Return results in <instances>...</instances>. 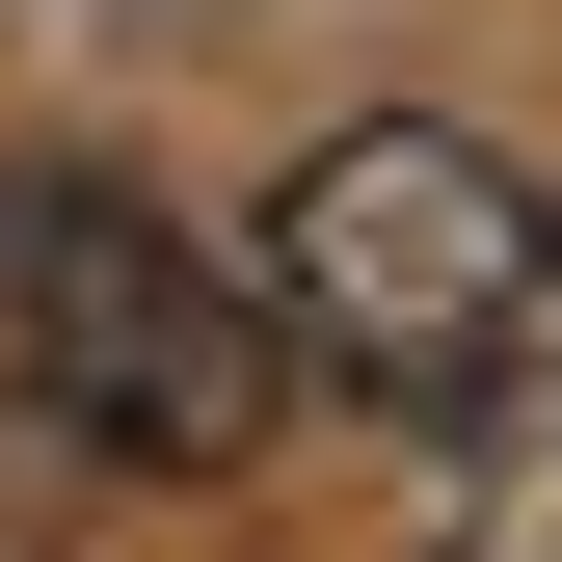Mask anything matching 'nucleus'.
Instances as JSON below:
<instances>
[{
	"label": "nucleus",
	"mask_w": 562,
	"mask_h": 562,
	"mask_svg": "<svg viewBox=\"0 0 562 562\" xmlns=\"http://www.w3.org/2000/svg\"><path fill=\"white\" fill-rule=\"evenodd\" d=\"M241 295H268V348L322 402H482L536 348V295H562V188L482 161L456 108H348V134L268 161V268Z\"/></svg>",
	"instance_id": "nucleus-1"
},
{
	"label": "nucleus",
	"mask_w": 562,
	"mask_h": 562,
	"mask_svg": "<svg viewBox=\"0 0 562 562\" xmlns=\"http://www.w3.org/2000/svg\"><path fill=\"white\" fill-rule=\"evenodd\" d=\"M0 375H27L108 482H241L268 429H295L268 295L188 215H134L108 161H0Z\"/></svg>",
	"instance_id": "nucleus-2"
},
{
	"label": "nucleus",
	"mask_w": 562,
	"mask_h": 562,
	"mask_svg": "<svg viewBox=\"0 0 562 562\" xmlns=\"http://www.w3.org/2000/svg\"><path fill=\"white\" fill-rule=\"evenodd\" d=\"M81 482H108V456H81V429H54V402H27V375H0V562H81Z\"/></svg>",
	"instance_id": "nucleus-3"
},
{
	"label": "nucleus",
	"mask_w": 562,
	"mask_h": 562,
	"mask_svg": "<svg viewBox=\"0 0 562 562\" xmlns=\"http://www.w3.org/2000/svg\"><path fill=\"white\" fill-rule=\"evenodd\" d=\"M429 562H562V429H509V456H482V482H456V536H429Z\"/></svg>",
	"instance_id": "nucleus-4"
}]
</instances>
